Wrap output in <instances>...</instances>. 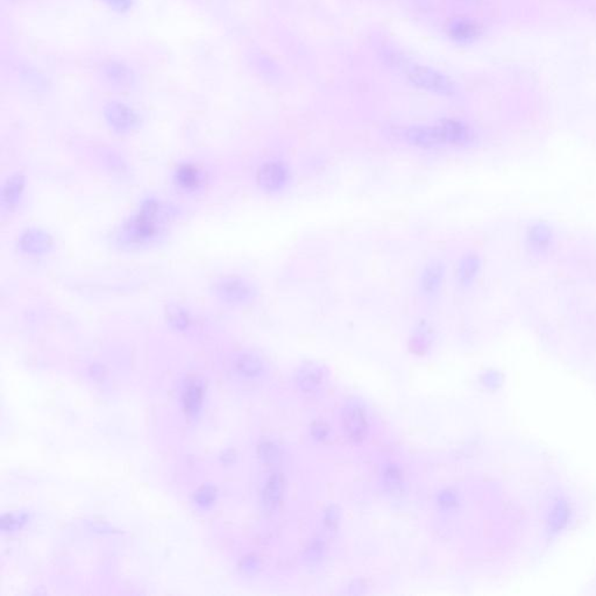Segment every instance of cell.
<instances>
[{
  "mask_svg": "<svg viewBox=\"0 0 596 596\" xmlns=\"http://www.w3.org/2000/svg\"><path fill=\"white\" fill-rule=\"evenodd\" d=\"M405 135L412 146L430 149L442 144H463L468 137V128L459 120L445 119L435 125L410 127Z\"/></svg>",
  "mask_w": 596,
  "mask_h": 596,
  "instance_id": "obj_1",
  "label": "cell"
},
{
  "mask_svg": "<svg viewBox=\"0 0 596 596\" xmlns=\"http://www.w3.org/2000/svg\"><path fill=\"white\" fill-rule=\"evenodd\" d=\"M160 204L155 199H147L135 216L123 226V238L130 243H146L158 231Z\"/></svg>",
  "mask_w": 596,
  "mask_h": 596,
  "instance_id": "obj_2",
  "label": "cell"
},
{
  "mask_svg": "<svg viewBox=\"0 0 596 596\" xmlns=\"http://www.w3.org/2000/svg\"><path fill=\"white\" fill-rule=\"evenodd\" d=\"M409 79L414 86L428 93L440 96H453L456 93V86L447 76L435 69L424 65H412L409 69Z\"/></svg>",
  "mask_w": 596,
  "mask_h": 596,
  "instance_id": "obj_3",
  "label": "cell"
},
{
  "mask_svg": "<svg viewBox=\"0 0 596 596\" xmlns=\"http://www.w3.org/2000/svg\"><path fill=\"white\" fill-rule=\"evenodd\" d=\"M213 292L220 302L229 305L248 304L257 294L253 285L239 278H220L213 285Z\"/></svg>",
  "mask_w": 596,
  "mask_h": 596,
  "instance_id": "obj_4",
  "label": "cell"
},
{
  "mask_svg": "<svg viewBox=\"0 0 596 596\" xmlns=\"http://www.w3.org/2000/svg\"><path fill=\"white\" fill-rule=\"evenodd\" d=\"M292 174L288 165L281 161L264 162L257 174L259 188L267 194H278L288 187Z\"/></svg>",
  "mask_w": 596,
  "mask_h": 596,
  "instance_id": "obj_5",
  "label": "cell"
},
{
  "mask_svg": "<svg viewBox=\"0 0 596 596\" xmlns=\"http://www.w3.org/2000/svg\"><path fill=\"white\" fill-rule=\"evenodd\" d=\"M105 116L111 127L118 132H128L137 123V116L130 107L119 102H112L105 109Z\"/></svg>",
  "mask_w": 596,
  "mask_h": 596,
  "instance_id": "obj_6",
  "label": "cell"
},
{
  "mask_svg": "<svg viewBox=\"0 0 596 596\" xmlns=\"http://www.w3.org/2000/svg\"><path fill=\"white\" fill-rule=\"evenodd\" d=\"M52 238L41 230L26 231L19 240V247L26 254L42 255L52 248Z\"/></svg>",
  "mask_w": 596,
  "mask_h": 596,
  "instance_id": "obj_7",
  "label": "cell"
},
{
  "mask_svg": "<svg viewBox=\"0 0 596 596\" xmlns=\"http://www.w3.org/2000/svg\"><path fill=\"white\" fill-rule=\"evenodd\" d=\"M445 278V266L440 261H431L426 264L421 278V287L426 295H435L442 288Z\"/></svg>",
  "mask_w": 596,
  "mask_h": 596,
  "instance_id": "obj_8",
  "label": "cell"
},
{
  "mask_svg": "<svg viewBox=\"0 0 596 596\" xmlns=\"http://www.w3.org/2000/svg\"><path fill=\"white\" fill-rule=\"evenodd\" d=\"M447 32H449V38L454 41L468 43L479 36L480 28L474 21L460 18L449 24Z\"/></svg>",
  "mask_w": 596,
  "mask_h": 596,
  "instance_id": "obj_9",
  "label": "cell"
},
{
  "mask_svg": "<svg viewBox=\"0 0 596 596\" xmlns=\"http://www.w3.org/2000/svg\"><path fill=\"white\" fill-rule=\"evenodd\" d=\"M24 189V176L20 175V174L11 176L4 185L3 194H1L4 208L11 210L13 209L14 206H17L18 203L20 202L21 197H22Z\"/></svg>",
  "mask_w": 596,
  "mask_h": 596,
  "instance_id": "obj_10",
  "label": "cell"
},
{
  "mask_svg": "<svg viewBox=\"0 0 596 596\" xmlns=\"http://www.w3.org/2000/svg\"><path fill=\"white\" fill-rule=\"evenodd\" d=\"M175 181L181 188L185 190H194L198 188L202 182V175L198 169L191 165H181L175 172Z\"/></svg>",
  "mask_w": 596,
  "mask_h": 596,
  "instance_id": "obj_11",
  "label": "cell"
},
{
  "mask_svg": "<svg viewBox=\"0 0 596 596\" xmlns=\"http://www.w3.org/2000/svg\"><path fill=\"white\" fill-rule=\"evenodd\" d=\"M104 76L107 77V79H109V82L112 83L114 86H121L130 82L132 72L123 63L111 62L109 65H105Z\"/></svg>",
  "mask_w": 596,
  "mask_h": 596,
  "instance_id": "obj_12",
  "label": "cell"
},
{
  "mask_svg": "<svg viewBox=\"0 0 596 596\" xmlns=\"http://www.w3.org/2000/svg\"><path fill=\"white\" fill-rule=\"evenodd\" d=\"M201 405H202V389L196 384L190 386L184 394L185 412H188L189 415H194L198 412Z\"/></svg>",
  "mask_w": 596,
  "mask_h": 596,
  "instance_id": "obj_13",
  "label": "cell"
},
{
  "mask_svg": "<svg viewBox=\"0 0 596 596\" xmlns=\"http://www.w3.org/2000/svg\"><path fill=\"white\" fill-rule=\"evenodd\" d=\"M167 317H168L169 323L177 330L187 329L190 324L188 312L179 305H170L167 311Z\"/></svg>",
  "mask_w": 596,
  "mask_h": 596,
  "instance_id": "obj_14",
  "label": "cell"
},
{
  "mask_svg": "<svg viewBox=\"0 0 596 596\" xmlns=\"http://www.w3.org/2000/svg\"><path fill=\"white\" fill-rule=\"evenodd\" d=\"M111 10L118 13H125L133 7L134 0H102Z\"/></svg>",
  "mask_w": 596,
  "mask_h": 596,
  "instance_id": "obj_15",
  "label": "cell"
},
{
  "mask_svg": "<svg viewBox=\"0 0 596 596\" xmlns=\"http://www.w3.org/2000/svg\"><path fill=\"white\" fill-rule=\"evenodd\" d=\"M216 497V492L211 487H203L202 489H199L196 494V501L201 506H208L212 503V501Z\"/></svg>",
  "mask_w": 596,
  "mask_h": 596,
  "instance_id": "obj_16",
  "label": "cell"
},
{
  "mask_svg": "<svg viewBox=\"0 0 596 596\" xmlns=\"http://www.w3.org/2000/svg\"><path fill=\"white\" fill-rule=\"evenodd\" d=\"M239 366L241 367V370H245V372H253V370H257V360L254 359L252 357H243L240 360Z\"/></svg>",
  "mask_w": 596,
  "mask_h": 596,
  "instance_id": "obj_17",
  "label": "cell"
}]
</instances>
